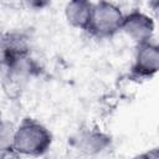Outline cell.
I'll return each instance as SVG.
<instances>
[{
    "mask_svg": "<svg viewBox=\"0 0 159 159\" xmlns=\"http://www.w3.org/2000/svg\"><path fill=\"white\" fill-rule=\"evenodd\" d=\"M53 142L52 133L40 120L25 117L14 130L12 149L19 155L37 158L46 154Z\"/></svg>",
    "mask_w": 159,
    "mask_h": 159,
    "instance_id": "cell-1",
    "label": "cell"
},
{
    "mask_svg": "<svg viewBox=\"0 0 159 159\" xmlns=\"http://www.w3.org/2000/svg\"><path fill=\"white\" fill-rule=\"evenodd\" d=\"M41 73V66L31 57L15 60L0 58V82L9 97H19L30 78Z\"/></svg>",
    "mask_w": 159,
    "mask_h": 159,
    "instance_id": "cell-2",
    "label": "cell"
},
{
    "mask_svg": "<svg viewBox=\"0 0 159 159\" xmlns=\"http://www.w3.org/2000/svg\"><path fill=\"white\" fill-rule=\"evenodd\" d=\"M123 20L124 12L118 5L109 1L93 2L92 17L86 32L99 40L112 39L122 31Z\"/></svg>",
    "mask_w": 159,
    "mask_h": 159,
    "instance_id": "cell-3",
    "label": "cell"
},
{
    "mask_svg": "<svg viewBox=\"0 0 159 159\" xmlns=\"http://www.w3.org/2000/svg\"><path fill=\"white\" fill-rule=\"evenodd\" d=\"M159 70V48L152 40L137 45L129 77L133 80H150Z\"/></svg>",
    "mask_w": 159,
    "mask_h": 159,
    "instance_id": "cell-4",
    "label": "cell"
},
{
    "mask_svg": "<svg viewBox=\"0 0 159 159\" xmlns=\"http://www.w3.org/2000/svg\"><path fill=\"white\" fill-rule=\"evenodd\" d=\"M70 144L80 154L94 157L106 152L112 145V137L98 128H84L70 139Z\"/></svg>",
    "mask_w": 159,
    "mask_h": 159,
    "instance_id": "cell-5",
    "label": "cell"
},
{
    "mask_svg": "<svg viewBox=\"0 0 159 159\" xmlns=\"http://www.w3.org/2000/svg\"><path fill=\"white\" fill-rule=\"evenodd\" d=\"M154 30L155 24L153 17L139 9H133L124 14L122 31L125 32L135 42V45L152 41Z\"/></svg>",
    "mask_w": 159,
    "mask_h": 159,
    "instance_id": "cell-6",
    "label": "cell"
},
{
    "mask_svg": "<svg viewBox=\"0 0 159 159\" xmlns=\"http://www.w3.org/2000/svg\"><path fill=\"white\" fill-rule=\"evenodd\" d=\"M31 56V37L26 31L14 30L4 32L0 58L15 60Z\"/></svg>",
    "mask_w": 159,
    "mask_h": 159,
    "instance_id": "cell-7",
    "label": "cell"
},
{
    "mask_svg": "<svg viewBox=\"0 0 159 159\" xmlns=\"http://www.w3.org/2000/svg\"><path fill=\"white\" fill-rule=\"evenodd\" d=\"M93 11V2L88 0H72L65 6V17L67 22L78 30L87 31Z\"/></svg>",
    "mask_w": 159,
    "mask_h": 159,
    "instance_id": "cell-8",
    "label": "cell"
},
{
    "mask_svg": "<svg viewBox=\"0 0 159 159\" xmlns=\"http://www.w3.org/2000/svg\"><path fill=\"white\" fill-rule=\"evenodd\" d=\"M14 130V125L2 119V122L0 123V153L12 149Z\"/></svg>",
    "mask_w": 159,
    "mask_h": 159,
    "instance_id": "cell-9",
    "label": "cell"
},
{
    "mask_svg": "<svg viewBox=\"0 0 159 159\" xmlns=\"http://www.w3.org/2000/svg\"><path fill=\"white\" fill-rule=\"evenodd\" d=\"M132 159H159V152L158 148H152L144 153H140L135 157H133Z\"/></svg>",
    "mask_w": 159,
    "mask_h": 159,
    "instance_id": "cell-10",
    "label": "cell"
},
{
    "mask_svg": "<svg viewBox=\"0 0 159 159\" xmlns=\"http://www.w3.org/2000/svg\"><path fill=\"white\" fill-rule=\"evenodd\" d=\"M2 37H4V32L0 31V55H1V45H2Z\"/></svg>",
    "mask_w": 159,
    "mask_h": 159,
    "instance_id": "cell-11",
    "label": "cell"
},
{
    "mask_svg": "<svg viewBox=\"0 0 159 159\" xmlns=\"http://www.w3.org/2000/svg\"><path fill=\"white\" fill-rule=\"evenodd\" d=\"M2 122V116H1V113H0V123Z\"/></svg>",
    "mask_w": 159,
    "mask_h": 159,
    "instance_id": "cell-12",
    "label": "cell"
}]
</instances>
